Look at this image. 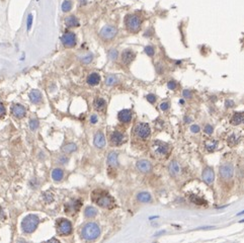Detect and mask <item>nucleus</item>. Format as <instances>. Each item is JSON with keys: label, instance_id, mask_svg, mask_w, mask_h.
I'll use <instances>...</instances> for the list:
<instances>
[{"label": "nucleus", "instance_id": "nucleus-2", "mask_svg": "<svg viewBox=\"0 0 244 243\" xmlns=\"http://www.w3.org/2000/svg\"><path fill=\"white\" fill-rule=\"evenodd\" d=\"M99 235H100V228L94 222H89L85 224L81 230L82 238L87 240V241H92V240L97 239Z\"/></svg>", "mask_w": 244, "mask_h": 243}, {"label": "nucleus", "instance_id": "nucleus-3", "mask_svg": "<svg viewBox=\"0 0 244 243\" xmlns=\"http://www.w3.org/2000/svg\"><path fill=\"white\" fill-rule=\"evenodd\" d=\"M39 223H40V220H39L38 216H36V215H27L26 217L23 218V222H21V229L26 234L32 233L37 229Z\"/></svg>", "mask_w": 244, "mask_h": 243}, {"label": "nucleus", "instance_id": "nucleus-28", "mask_svg": "<svg viewBox=\"0 0 244 243\" xmlns=\"http://www.w3.org/2000/svg\"><path fill=\"white\" fill-rule=\"evenodd\" d=\"M205 146H206V149L208 152H213L216 150L218 146V141L217 140H208L206 143H205Z\"/></svg>", "mask_w": 244, "mask_h": 243}, {"label": "nucleus", "instance_id": "nucleus-11", "mask_svg": "<svg viewBox=\"0 0 244 243\" xmlns=\"http://www.w3.org/2000/svg\"><path fill=\"white\" fill-rule=\"evenodd\" d=\"M153 150L156 155L166 156L169 153V146L160 141H156L153 144Z\"/></svg>", "mask_w": 244, "mask_h": 243}, {"label": "nucleus", "instance_id": "nucleus-46", "mask_svg": "<svg viewBox=\"0 0 244 243\" xmlns=\"http://www.w3.org/2000/svg\"><path fill=\"white\" fill-rule=\"evenodd\" d=\"M190 131L193 132V133H199V127L198 125H193L190 127Z\"/></svg>", "mask_w": 244, "mask_h": 243}, {"label": "nucleus", "instance_id": "nucleus-54", "mask_svg": "<svg viewBox=\"0 0 244 243\" xmlns=\"http://www.w3.org/2000/svg\"><path fill=\"white\" fill-rule=\"evenodd\" d=\"M179 103H181V104H182V103H184V100H181V99H180V100H179Z\"/></svg>", "mask_w": 244, "mask_h": 243}, {"label": "nucleus", "instance_id": "nucleus-53", "mask_svg": "<svg viewBox=\"0 0 244 243\" xmlns=\"http://www.w3.org/2000/svg\"><path fill=\"white\" fill-rule=\"evenodd\" d=\"M50 241H59V240L56 238H52V239H50Z\"/></svg>", "mask_w": 244, "mask_h": 243}, {"label": "nucleus", "instance_id": "nucleus-22", "mask_svg": "<svg viewBox=\"0 0 244 243\" xmlns=\"http://www.w3.org/2000/svg\"><path fill=\"white\" fill-rule=\"evenodd\" d=\"M65 24L68 27H77L79 26V20L75 15H70L66 17Z\"/></svg>", "mask_w": 244, "mask_h": 243}, {"label": "nucleus", "instance_id": "nucleus-35", "mask_svg": "<svg viewBox=\"0 0 244 243\" xmlns=\"http://www.w3.org/2000/svg\"><path fill=\"white\" fill-rule=\"evenodd\" d=\"M39 127V121L37 118H32V120H29V128L32 131H36V130L38 129Z\"/></svg>", "mask_w": 244, "mask_h": 243}, {"label": "nucleus", "instance_id": "nucleus-42", "mask_svg": "<svg viewBox=\"0 0 244 243\" xmlns=\"http://www.w3.org/2000/svg\"><path fill=\"white\" fill-rule=\"evenodd\" d=\"M146 98L150 103H154L155 101H156V96H155L154 94H148L146 96Z\"/></svg>", "mask_w": 244, "mask_h": 243}, {"label": "nucleus", "instance_id": "nucleus-45", "mask_svg": "<svg viewBox=\"0 0 244 243\" xmlns=\"http://www.w3.org/2000/svg\"><path fill=\"white\" fill-rule=\"evenodd\" d=\"M182 96L185 98H190L192 97V92H190L188 89H184V91H182Z\"/></svg>", "mask_w": 244, "mask_h": 243}, {"label": "nucleus", "instance_id": "nucleus-5", "mask_svg": "<svg viewBox=\"0 0 244 243\" xmlns=\"http://www.w3.org/2000/svg\"><path fill=\"white\" fill-rule=\"evenodd\" d=\"M57 231L60 235L68 236L72 233L73 227H72V223L67 219H59L56 223Z\"/></svg>", "mask_w": 244, "mask_h": 243}, {"label": "nucleus", "instance_id": "nucleus-48", "mask_svg": "<svg viewBox=\"0 0 244 243\" xmlns=\"http://www.w3.org/2000/svg\"><path fill=\"white\" fill-rule=\"evenodd\" d=\"M6 114V110H5V107L2 103H0V117H3V115Z\"/></svg>", "mask_w": 244, "mask_h": 243}, {"label": "nucleus", "instance_id": "nucleus-36", "mask_svg": "<svg viewBox=\"0 0 244 243\" xmlns=\"http://www.w3.org/2000/svg\"><path fill=\"white\" fill-rule=\"evenodd\" d=\"M144 51H145V53L148 55L149 57H153L154 54H155V50H154V48L152 46H147V47H145Z\"/></svg>", "mask_w": 244, "mask_h": 243}, {"label": "nucleus", "instance_id": "nucleus-44", "mask_svg": "<svg viewBox=\"0 0 244 243\" xmlns=\"http://www.w3.org/2000/svg\"><path fill=\"white\" fill-rule=\"evenodd\" d=\"M160 109H161V110H163V112H166V110L169 109V103H167V101L162 103L160 104Z\"/></svg>", "mask_w": 244, "mask_h": 243}, {"label": "nucleus", "instance_id": "nucleus-17", "mask_svg": "<svg viewBox=\"0 0 244 243\" xmlns=\"http://www.w3.org/2000/svg\"><path fill=\"white\" fill-rule=\"evenodd\" d=\"M93 143H94V146L97 148H103L105 146V138H104V135L101 133V132H97V133L95 134V136H94V139H93Z\"/></svg>", "mask_w": 244, "mask_h": 243}, {"label": "nucleus", "instance_id": "nucleus-41", "mask_svg": "<svg viewBox=\"0 0 244 243\" xmlns=\"http://www.w3.org/2000/svg\"><path fill=\"white\" fill-rule=\"evenodd\" d=\"M204 131H205V133H206V134L211 135L213 133V131H214V128H213L211 125H209V124H207V125L205 126V128H204Z\"/></svg>", "mask_w": 244, "mask_h": 243}, {"label": "nucleus", "instance_id": "nucleus-49", "mask_svg": "<svg viewBox=\"0 0 244 243\" xmlns=\"http://www.w3.org/2000/svg\"><path fill=\"white\" fill-rule=\"evenodd\" d=\"M225 106L227 107H232V106H234V103H233V100H226V103H225Z\"/></svg>", "mask_w": 244, "mask_h": 243}, {"label": "nucleus", "instance_id": "nucleus-19", "mask_svg": "<svg viewBox=\"0 0 244 243\" xmlns=\"http://www.w3.org/2000/svg\"><path fill=\"white\" fill-rule=\"evenodd\" d=\"M86 81L91 86H95V85H97L99 82H100V76H99L98 73H95V72L90 73L89 75L87 76Z\"/></svg>", "mask_w": 244, "mask_h": 243}, {"label": "nucleus", "instance_id": "nucleus-25", "mask_svg": "<svg viewBox=\"0 0 244 243\" xmlns=\"http://www.w3.org/2000/svg\"><path fill=\"white\" fill-rule=\"evenodd\" d=\"M169 172H170V174L172 176H175L177 175L178 173L180 172V167H179V164L177 163L176 161H171L170 164H169Z\"/></svg>", "mask_w": 244, "mask_h": 243}, {"label": "nucleus", "instance_id": "nucleus-55", "mask_svg": "<svg viewBox=\"0 0 244 243\" xmlns=\"http://www.w3.org/2000/svg\"><path fill=\"white\" fill-rule=\"evenodd\" d=\"M240 223H244V220H241V221H240Z\"/></svg>", "mask_w": 244, "mask_h": 243}, {"label": "nucleus", "instance_id": "nucleus-26", "mask_svg": "<svg viewBox=\"0 0 244 243\" xmlns=\"http://www.w3.org/2000/svg\"><path fill=\"white\" fill-rule=\"evenodd\" d=\"M94 109L96 110H98V112H101V110H103L105 109V106H107V103H105V100L103 98H96L95 100H94Z\"/></svg>", "mask_w": 244, "mask_h": 243}, {"label": "nucleus", "instance_id": "nucleus-14", "mask_svg": "<svg viewBox=\"0 0 244 243\" xmlns=\"http://www.w3.org/2000/svg\"><path fill=\"white\" fill-rule=\"evenodd\" d=\"M135 57H136L135 52H133L132 50H130V49L125 50L123 53H122V61H123V63L125 65L131 64L133 61H134Z\"/></svg>", "mask_w": 244, "mask_h": 243}, {"label": "nucleus", "instance_id": "nucleus-38", "mask_svg": "<svg viewBox=\"0 0 244 243\" xmlns=\"http://www.w3.org/2000/svg\"><path fill=\"white\" fill-rule=\"evenodd\" d=\"M118 55H119V53H118V51H116V49H112V50H110L109 51V58L110 60H116V58H118Z\"/></svg>", "mask_w": 244, "mask_h": 243}, {"label": "nucleus", "instance_id": "nucleus-15", "mask_svg": "<svg viewBox=\"0 0 244 243\" xmlns=\"http://www.w3.org/2000/svg\"><path fill=\"white\" fill-rule=\"evenodd\" d=\"M202 177H203L204 181L208 184H211L213 181H214L215 178V174H214V171L211 167H206L202 173Z\"/></svg>", "mask_w": 244, "mask_h": 243}, {"label": "nucleus", "instance_id": "nucleus-16", "mask_svg": "<svg viewBox=\"0 0 244 243\" xmlns=\"http://www.w3.org/2000/svg\"><path fill=\"white\" fill-rule=\"evenodd\" d=\"M118 118L122 123H130L132 120V112L130 109H123L119 112Z\"/></svg>", "mask_w": 244, "mask_h": 243}, {"label": "nucleus", "instance_id": "nucleus-32", "mask_svg": "<svg viewBox=\"0 0 244 243\" xmlns=\"http://www.w3.org/2000/svg\"><path fill=\"white\" fill-rule=\"evenodd\" d=\"M239 142V136L236 134H233L228 138V145L229 146H235Z\"/></svg>", "mask_w": 244, "mask_h": 243}, {"label": "nucleus", "instance_id": "nucleus-51", "mask_svg": "<svg viewBox=\"0 0 244 243\" xmlns=\"http://www.w3.org/2000/svg\"><path fill=\"white\" fill-rule=\"evenodd\" d=\"M5 219V214H4V211L2 210V208L0 207V220H4Z\"/></svg>", "mask_w": 244, "mask_h": 243}, {"label": "nucleus", "instance_id": "nucleus-47", "mask_svg": "<svg viewBox=\"0 0 244 243\" xmlns=\"http://www.w3.org/2000/svg\"><path fill=\"white\" fill-rule=\"evenodd\" d=\"M98 122V118H97V115H92L90 117V123L91 124H96Z\"/></svg>", "mask_w": 244, "mask_h": 243}, {"label": "nucleus", "instance_id": "nucleus-52", "mask_svg": "<svg viewBox=\"0 0 244 243\" xmlns=\"http://www.w3.org/2000/svg\"><path fill=\"white\" fill-rule=\"evenodd\" d=\"M184 121H185V123H187V124H188V123H190V121H192V118H188V117H185V118H184Z\"/></svg>", "mask_w": 244, "mask_h": 243}, {"label": "nucleus", "instance_id": "nucleus-10", "mask_svg": "<svg viewBox=\"0 0 244 243\" xmlns=\"http://www.w3.org/2000/svg\"><path fill=\"white\" fill-rule=\"evenodd\" d=\"M62 43L66 48H73L76 46V35L72 32H66L62 37Z\"/></svg>", "mask_w": 244, "mask_h": 243}, {"label": "nucleus", "instance_id": "nucleus-30", "mask_svg": "<svg viewBox=\"0 0 244 243\" xmlns=\"http://www.w3.org/2000/svg\"><path fill=\"white\" fill-rule=\"evenodd\" d=\"M190 201H192L193 204H196V205H207V201H205L204 198H199L196 195H190Z\"/></svg>", "mask_w": 244, "mask_h": 243}, {"label": "nucleus", "instance_id": "nucleus-9", "mask_svg": "<svg viewBox=\"0 0 244 243\" xmlns=\"http://www.w3.org/2000/svg\"><path fill=\"white\" fill-rule=\"evenodd\" d=\"M81 206H82V203L80 200H72L65 204L64 206L65 213H67L69 215H73L79 211Z\"/></svg>", "mask_w": 244, "mask_h": 243}, {"label": "nucleus", "instance_id": "nucleus-7", "mask_svg": "<svg viewBox=\"0 0 244 243\" xmlns=\"http://www.w3.org/2000/svg\"><path fill=\"white\" fill-rule=\"evenodd\" d=\"M151 130L150 127H149L148 124L146 123H140L136 126L135 128V134L138 138H141V139H147L149 136H150Z\"/></svg>", "mask_w": 244, "mask_h": 243}, {"label": "nucleus", "instance_id": "nucleus-6", "mask_svg": "<svg viewBox=\"0 0 244 243\" xmlns=\"http://www.w3.org/2000/svg\"><path fill=\"white\" fill-rule=\"evenodd\" d=\"M116 34H118V29H116V26H104L99 32V35L102 40L104 41H110L113 40V38L116 37Z\"/></svg>", "mask_w": 244, "mask_h": 243}, {"label": "nucleus", "instance_id": "nucleus-12", "mask_svg": "<svg viewBox=\"0 0 244 243\" xmlns=\"http://www.w3.org/2000/svg\"><path fill=\"white\" fill-rule=\"evenodd\" d=\"M110 141H112L113 145L119 146V145H122L125 141H126V137H125V135L123 133H121V132L115 131L110 135Z\"/></svg>", "mask_w": 244, "mask_h": 243}, {"label": "nucleus", "instance_id": "nucleus-29", "mask_svg": "<svg viewBox=\"0 0 244 243\" xmlns=\"http://www.w3.org/2000/svg\"><path fill=\"white\" fill-rule=\"evenodd\" d=\"M84 215H85V217H87V218H94L96 215H97V210L94 208V207L89 206L85 209Z\"/></svg>", "mask_w": 244, "mask_h": 243}, {"label": "nucleus", "instance_id": "nucleus-13", "mask_svg": "<svg viewBox=\"0 0 244 243\" xmlns=\"http://www.w3.org/2000/svg\"><path fill=\"white\" fill-rule=\"evenodd\" d=\"M11 114L14 115L15 118H23L26 117V107L21 104H14L11 107Z\"/></svg>", "mask_w": 244, "mask_h": 243}, {"label": "nucleus", "instance_id": "nucleus-50", "mask_svg": "<svg viewBox=\"0 0 244 243\" xmlns=\"http://www.w3.org/2000/svg\"><path fill=\"white\" fill-rule=\"evenodd\" d=\"M67 161H68V158H67V157H61V158L59 159V163H61V164L67 163Z\"/></svg>", "mask_w": 244, "mask_h": 243}, {"label": "nucleus", "instance_id": "nucleus-31", "mask_svg": "<svg viewBox=\"0 0 244 243\" xmlns=\"http://www.w3.org/2000/svg\"><path fill=\"white\" fill-rule=\"evenodd\" d=\"M76 149H77V147L74 143H68V144H66L65 146H63L62 147V151L66 154H70V153H72V152L76 151Z\"/></svg>", "mask_w": 244, "mask_h": 243}, {"label": "nucleus", "instance_id": "nucleus-18", "mask_svg": "<svg viewBox=\"0 0 244 243\" xmlns=\"http://www.w3.org/2000/svg\"><path fill=\"white\" fill-rule=\"evenodd\" d=\"M137 168L141 172H149L152 168V165L148 160H139L137 162Z\"/></svg>", "mask_w": 244, "mask_h": 243}, {"label": "nucleus", "instance_id": "nucleus-37", "mask_svg": "<svg viewBox=\"0 0 244 243\" xmlns=\"http://www.w3.org/2000/svg\"><path fill=\"white\" fill-rule=\"evenodd\" d=\"M44 200H45L46 203H48V204H51L53 200H54V197H53V195L51 194V192H44Z\"/></svg>", "mask_w": 244, "mask_h": 243}, {"label": "nucleus", "instance_id": "nucleus-34", "mask_svg": "<svg viewBox=\"0 0 244 243\" xmlns=\"http://www.w3.org/2000/svg\"><path fill=\"white\" fill-rule=\"evenodd\" d=\"M71 8H72V2L70 1V0H65V1L62 3V10L64 12L70 11Z\"/></svg>", "mask_w": 244, "mask_h": 243}, {"label": "nucleus", "instance_id": "nucleus-8", "mask_svg": "<svg viewBox=\"0 0 244 243\" xmlns=\"http://www.w3.org/2000/svg\"><path fill=\"white\" fill-rule=\"evenodd\" d=\"M220 176L225 180H230L234 175V167L231 163H224L220 166Z\"/></svg>", "mask_w": 244, "mask_h": 243}, {"label": "nucleus", "instance_id": "nucleus-20", "mask_svg": "<svg viewBox=\"0 0 244 243\" xmlns=\"http://www.w3.org/2000/svg\"><path fill=\"white\" fill-rule=\"evenodd\" d=\"M230 122L233 126H238L244 123V112H234Z\"/></svg>", "mask_w": 244, "mask_h": 243}, {"label": "nucleus", "instance_id": "nucleus-4", "mask_svg": "<svg viewBox=\"0 0 244 243\" xmlns=\"http://www.w3.org/2000/svg\"><path fill=\"white\" fill-rule=\"evenodd\" d=\"M125 24H126V27L129 32H138L141 29L142 19L136 14H129L125 18Z\"/></svg>", "mask_w": 244, "mask_h": 243}, {"label": "nucleus", "instance_id": "nucleus-40", "mask_svg": "<svg viewBox=\"0 0 244 243\" xmlns=\"http://www.w3.org/2000/svg\"><path fill=\"white\" fill-rule=\"evenodd\" d=\"M167 87L170 90H175L177 87V84L174 80H170V81H168V83H167Z\"/></svg>", "mask_w": 244, "mask_h": 243}, {"label": "nucleus", "instance_id": "nucleus-39", "mask_svg": "<svg viewBox=\"0 0 244 243\" xmlns=\"http://www.w3.org/2000/svg\"><path fill=\"white\" fill-rule=\"evenodd\" d=\"M92 59H93V55L92 54H88V55H86V56L82 57L81 61L84 63V64H89L91 61H92Z\"/></svg>", "mask_w": 244, "mask_h": 243}, {"label": "nucleus", "instance_id": "nucleus-33", "mask_svg": "<svg viewBox=\"0 0 244 243\" xmlns=\"http://www.w3.org/2000/svg\"><path fill=\"white\" fill-rule=\"evenodd\" d=\"M118 82V78L115 75H109L105 78V84L109 85V86H112V85L116 84Z\"/></svg>", "mask_w": 244, "mask_h": 243}, {"label": "nucleus", "instance_id": "nucleus-27", "mask_svg": "<svg viewBox=\"0 0 244 243\" xmlns=\"http://www.w3.org/2000/svg\"><path fill=\"white\" fill-rule=\"evenodd\" d=\"M107 163L110 166H116L118 165V153L116 152H112L107 156Z\"/></svg>", "mask_w": 244, "mask_h": 243}, {"label": "nucleus", "instance_id": "nucleus-43", "mask_svg": "<svg viewBox=\"0 0 244 243\" xmlns=\"http://www.w3.org/2000/svg\"><path fill=\"white\" fill-rule=\"evenodd\" d=\"M32 14H29V16H27V21H26L27 30L30 29V27H32Z\"/></svg>", "mask_w": 244, "mask_h": 243}, {"label": "nucleus", "instance_id": "nucleus-23", "mask_svg": "<svg viewBox=\"0 0 244 243\" xmlns=\"http://www.w3.org/2000/svg\"><path fill=\"white\" fill-rule=\"evenodd\" d=\"M137 200L141 201V203H150V201H152V197H151V195L149 194V192H139V194L137 195Z\"/></svg>", "mask_w": 244, "mask_h": 243}, {"label": "nucleus", "instance_id": "nucleus-1", "mask_svg": "<svg viewBox=\"0 0 244 243\" xmlns=\"http://www.w3.org/2000/svg\"><path fill=\"white\" fill-rule=\"evenodd\" d=\"M92 201L94 203H96V205H98L101 208H113V198L110 197L109 194H107L105 192H102V190H95V192H92Z\"/></svg>", "mask_w": 244, "mask_h": 243}, {"label": "nucleus", "instance_id": "nucleus-24", "mask_svg": "<svg viewBox=\"0 0 244 243\" xmlns=\"http://www.w3.org/2000/svg\"><path fill=\"white\" fill-rule=\"evenodd\" d=\"M64 177V171L60 168H55L52 171V178L55 181H60L62 180V178Z\"/></svg>", "mask_w": 244, "mask_h": 243}, {"label": "nucleus", "instance_id": "nucleus-21", "mask_svg": "<svg viewBox=\"0 0 244 243\" xmlns=\"http://www.w3.org/2000/svg\"><path fill=\"white\" fill-rule=\"evenodd\" d=\"M29 100L32 101V103H39L42 101V93L41 91H39L37 89H34L29 92Z\"/></svg>", "mask_w": 244, "mask_h": 243}]
</instances>
